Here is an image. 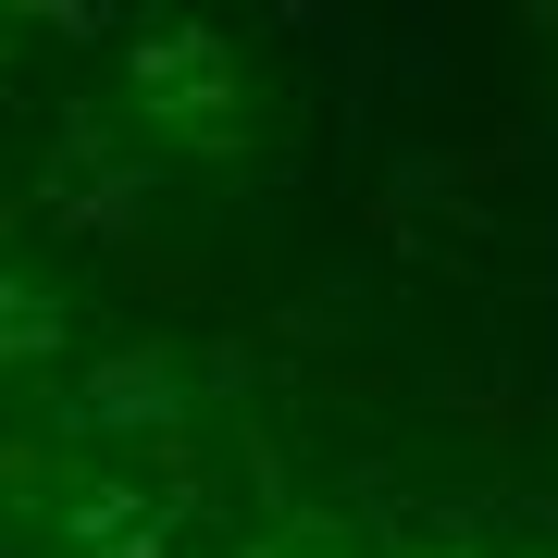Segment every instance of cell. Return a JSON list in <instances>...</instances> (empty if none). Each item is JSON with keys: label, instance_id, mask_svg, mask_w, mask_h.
<instances>
[{"label": "cell", "instance_id": "1", "mask_svg": "<svg viewBox=\"0 0 558 558\" xmlns=\"http://www.w3.org/2000/svg\"><path fill=\"white\" fill-rule=\"evenodd\" d=\"M137 87L161 100V124H186V137H223V124H236V62L211 38H186V25H161L137 50Z\"/></svg>", "mask_w": 558, "mask_h": 558}]
</instances>
